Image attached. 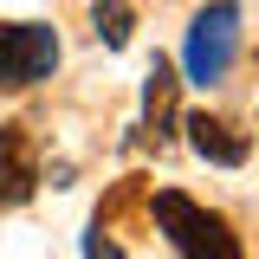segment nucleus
I'll use <instances>...</instances> for the list:
<instances>
[{
    "label": "nucleus",
    "instance_id": "f257e3e1",
    "mask_svg": "<svg viewBox=\"0 0 259 259\" xmlns=\"http://www.w3.org/2000/svg\"><path fill=\"white\" fill-rule=\"evenodd\" d=\"M149 214H156V227L168 233V246L182 259H240V233H233L221 214H207L201 201H188V194L162 188L156 201H149Z\"/></svg>",
    "mask_w": 259,
    "mask_h": 259
},
{
    "label": "nucleus",
    "instance_id": "f03ea898",
    "mask_svg": "<svg viewBox=\"0 0 259 259\" xmlns=\"http://www.w3.org/2000/svg\"><path fill=\"white\" fill-rule=\"evenodd\" d=\"M240 59V7L233 0H207L188 26V46H182V71L188 84H221Z\"/></svg>",
    "mask_w": 259,
    "mask_h": 259
},
{
    "label": "nucleus",
    "instance_id": "7ed1b4c3",
    "mask_svg": "<svg viewBox=\"0 0 259 259\" xmlns=\"http://www.w3.org/2000/svg\"><path fill=\"white\" fill-rule=\"evenodd\" d=\"M59 65V32L39 26V20H0V84L7 91H26L39 78H52Z\"/></svg>",
    "mask_w": 259,
    "mask_h": 259
},
{
    "label": "nucleus",
    "instance_id": "20e7f679",
    "mask_svg": "<svg viewBox=\"0 0 259 259\" xmlns=\"http://www.w3.org/2000/svg\"><path fill=\"white\" fill-rule=\"evenodd\" d=\"M32 188H39V156H32L26 123H0V201L26 207Z\"/></svg>",
    "mask_w": 259,
    "mask_h": 259
},
{
    "label": "nucleus",
    "instance_id": "39448f33",
    "mask_svg": "<svg viewBox=\"0 0 259 259\" xmlns=\"http://www.w3.org/2000/svg\"><path fill=\"white\" fill-rule=\"evenodd\" d=\"M182 130H188V143H194V156L201 162H221V168H240L246 162V136L227 123V117H207V110H194V117H182Z\"/></svg>",
    "mask_w": 259,
    "mask_h": 259
},
{
    "label": "nucleus",
    "instance_id": "423d86ee",
    "mask_svg": "<svg viewBox=\"0 0 259 259\" xmlns=\"http://www.w3.org/2000/svg\"><path fill=\"white\" fill-rule=\"evenodd\" d=\"M175 65L156 59L149 65V84H143V130L156 136V143H168V130H175Z\"/></svg>",
    "mask_w": 259,
    "mask_h": 259
},
{
    "label": "nucleus",
    "instance_id": "0eeeda50",
    "mask_svg": "<svg viewBox=\"0 0 259 259\" xmlns=\"http://www.w3.org/2000/svg\"><path fill=\"white\" fill-rule=\"evenodd\" d=\"M91 26H97V39H104L110 52H123L136 13H130V0H97V7H91Z\"/></svg>",
    "mask_w": 259,
    "mask_h": 259
},
{
    "label": "nucleus",
    "instance_id": "6e6552de",
    "mask_svg": "<svg viewBox=\"0 0 259 259\" xmlns=\"http://www.w3.org/2000/svg\"><path fill=\"white\" fill-rule=\"evenodd\" d=\"M84 259H123V246L104 233V221H91V233H84Z\"/></svg>",
    "mask_w": 259,
    "mask_h": 259
}]
</instances>
